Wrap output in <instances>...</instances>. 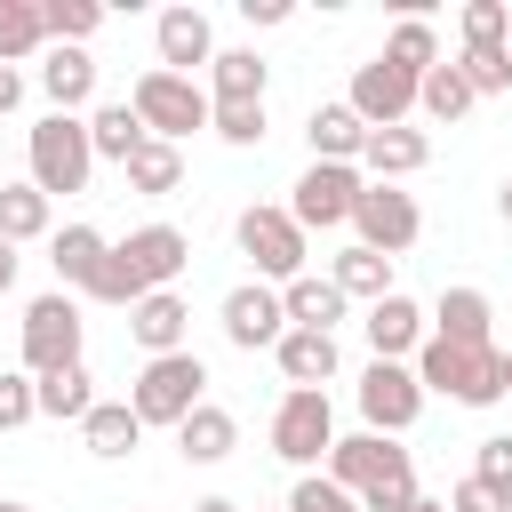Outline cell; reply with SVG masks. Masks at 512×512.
I'll return each instance as SVG.
<instances>
[{
	"instance_id": "6da1fadb",
	"label": "cell",
	"mask_w": 512,
	"mask_h": 512,
	"mask_svg": "<svg viewBox=\"0 0 512 512\" xmlns=\"http://www.w3.org/2000/svg\"><path fill=\"white\" fill-rule=\"evenodd\" d=\"M184 264H192V240H184L176 224H144V232H128V240L104 256V272H96V288H88V296H96V304H128V312H136V304H144V296H160Z\"/></svg>"
},
{
	"instance_id": "7a4b0ae2",
	"label": "cell",
	"mask_w": 512,
	"mask_h": 512,
	"mask_svg": "<svg viewBox=\"0 0 512 512\" xmlns=\"http://www.w3.org/2000/svg\"><path fill=\"white\" fill-rule=\"evenodd\" d=\"M416 384H424V392H448L456 408H496V400L512 392V352L424 336V352H416Z\"/></svg>"
},
{
	"instance_id": "3957f363",
	"label": "cell",
	"mask_w": 512,
	"mask_h": 512,
	"mask_svg": "<svg viewBox=\"0 0 512 512\" xmlns=\"http://www.w3.org/2000/svg\"><path fill=\"white\" fill-rule=\"evenodd\" d=\"M328 480L352 488L360 512H400V504L416 496V464H408V448L384 440V432H352V440H336V448H328Z\"/></svg>"
},
{
	"instance_id": "277c9868",
	"label": "cell",
	"mask_w": 512,
	"mask_h": 512,
	"mask_svg": "<svg viewBox=\"0 0 512 512\" xmlns=\"http://www.w3.org/2000/svg\"><path fill=\"white\" fill-rule=\"evenodd\" d=\"M24 160H32V184L56 200V192H88V168H96V144H88V120H72V112H48V120H32V136H24Z\"/></svg>"
},
{
	"instance_id": "5b68a950",
	"label": "cell",
	"mask_w": 512,
	"mask_h": 512,
	"mask_svg": "<svg viewBox=\"0 0 512 512\" xmlns=\"http://www.w3.org/2000/svg\"><path fill=\"white\" fill-rule=\"evenodd\" d=\"M200 400H208V368H200V352H160V360H144L136 384H128V408H136L144 424H168V432H176Z\"/></svg>"
},
{
	"instance_id": "8992f818",
	"label": "cell",
	"mask_w": 512,
	"mask_h": 512,
	"mask_svg": "<svg viewBox=\"0 0 512 512\" xmlns=\"http://www.w3.org/2000/svg\"><path fill=\"white\" fill-rule=\"evenodd\" d=\"M128 104H136V120H144V136H160V144H184L192 128H208V112H216V96H200V80H184V72H136V88H128Z\"/></svg>"
},
{
	"instance_id": "52a82bcc",
	"label": "cell",
	"mask_w": 512,
	"mask_h": 512,
	"mask_svg": "<svg viewBox=\"0 0 512 512\" xmlns=\"http://www.w3.org/2000/svg\"><path fill=\"white\" fill-rule=\"evenodd\" d=\"M232 240H240V256L272 280V288H288V280H304V256H312V232L288 216V208H240V224H232Z\"/></svg>"
},
{
	"instance_id": "ba28073f",
	"label": "cell",
	"mask_w": 512,
	"mask_h": 512,
	"mask_svg": "<svg viewBox=\"0 0 512 512\" xmlns=\"http://www.w3.org/2000/svg\"><path fill=\"white\" fill-rule=\"evenodd\" d=\"M360 192H368V176H360V168H344V160H312V168L296 176L288 216H296L304 232H336V224H352Z\"/></svg>"
},
{
	"instance_id": "9c48e42d",
	"label": "cell",
	"mask_w": 512,
	"mask_h": 512,
	"mask_svg": "<svg viewBox=\"0 0 512 512\" xmlns=\"http://www.w3.org/2000/svg\"><path fill=\"white\" fill-rule=\"evenodd\" d=\"M80 360V304L56 288V296H32L24 304V376H56Z\"/></svg>"
},
{
	"instance_id": "30bf717a",
	"label": "cell",
	"mask_w": 512,
	"mask_h": 512,
	"mask_svg": "<svg viewBox=\"0 0 512 512\" xmlns=\"http://www.w3.org/2000/svg\"><path fill=\"white\" fill-rule=\"evenodd\" d=\"M416 416H424V384H416V368H408V360H368V376H360V424L384 432V440H400Z\"/></svg>"
},
{
	"instance_id": "8fae6325",
	"label": "cell",
	"mask_w": 512,
	"mask_h": 512,
	"mask_svg": "<svg viewBox=\"0 0 512 512\" xmlns=\"http://www.w3.org/2000/svg\"><path fill=\"white\" fill-rule=\"evenodd\" d=\"M328 448H336V408H328V392H280V408H272V456L320 464Z\"/></svg>"
},
{
	"instance_id": "7c38bea8",
	"label": "cell",
	"mask_w": 512,
	"mask_h": 512,
	"mask_svg": "<svg viewBox=\"0 0 512 512\" xmlns=\"http://www.w3.org/2000/svg\"><path fill=\"white\" fill-rule=\"evenodd\" d=\"M416 88H424L416 72H400L392 56H376V64H360V72H352V96H344V104H352L368 128H408V112H416Z\"/></svg>"
},
{
	"instance_id": "4fadbf2b",
	"label": "cell",
	"mask_w": 512,
	"mask_h": 512,
	"mask_svg": "<svg viewBox=\"0 0 512 512\" xmlns=\"http://www.w3.org/2000/svg\"><path fill=\"white\" fill-rule=\"evenodd\" d=\"M352 224H360V248H376V256H400V248H416V232H424L416 200L392 192V184H368L360 208H352Z\"/></svg>"
},
{
	"instance_id": "5bb4252c",
	"label": "cell",
	"mask_w": 512,
	"mask_h": 512,
	"mask_svg": "<svg viewBox=\"0 0 512 512\" xmlns=\"http://www.w3.org/2000/svg\"><path fill=\"white\" fill-rule=\"evenodd\" d=\"M224 336H232L240 352L280 344V336H288V304H280V288H272V280H240V288L224 296Z\"/></svg>"
},
{
	"instance_id": "9a60e30c",
	"label": "cell",
	"mask_w": 512,
	"mask_h": 512,
	"mask_svg": "<svg viewBox=\"0 0 512 512\" xmlns=\"http://www.w3.org/2000/svg\"><path fill=\"white\" fill-rule=\"evenodd\" d=\"M368 344H376V360H408V352H424V336H432V320H424V304L416 296H384V304H368Z\"/></svg>"
},
{
	"instance_id": "2e32d148",
	"label": "cell",
	"mask_w": 512,
	"mask_h": 512,
	"mask_svg": "<svg viewBox=\"0 0 512 512\" xmlns=\"http://www.w3.org/2000/svg\"><path fill=\"white\" fill-rule=\"evenodd\" d=\"M152 40H160V72H184L192 80V64H216V32H208L200 8H168L152 24Z\"/></svg>"
},
{
	"instance_id": "e0dca14e",
	"label": "cell",
	"mask_w": 512,
	"mask_h": 512,
	"mask_svg": "<svg viewBox=\"0 0 512 512\" xmlns=\"http://www.w3.org/2000/svg\"><path fill=\"white\" fill-rule=\"evenodd\" d=\"M128 336H136L152 360H160V352H192V344H184V336H192V304H184L176 288H160V296H144V304L128 312Z\"/></svg>"
},
{
	"instance_id": "ac0fdd59",
	"label": "cell",
	"mask_w": 512,
	"mask_h": 512,
	"mask_svg": "<svg viewBox=\"0 0 512 512\" xmlns=\"http://www.w3.org/2000/svg\"><path fill=\"white\" fill-rule=\"evenodd\" d=\"M272 360H280L288 392H320V384L336 376V336H328V328H288V336L272 344Z\"/></svg>"
},
{
	"instance_id": "d6986e66",
	"label": "cell",
	"mask_w": 512,
	"mask_h": 512,
	"mask_svg": "<svg viewBox=\"0 0 512 512\" xmlns=\"http://www.w3.org/2000/svg\"><path fill=\"white\" fill-rule=\"evenodd\" d=\"M424 160H432V136H424V128H368L360 176H368V184H392V176H416Z\"/></svg>"
},
{
	"instance_id": "ffe728a7",
	"label": "cell",
	"mask_w": 512,
	"mask_h": 512,
	"mask_svg": "<svg viewBox=\"0 0 512 512\" xmlns=\"http://www.w3.org/2000/svg\"><path fill=\"white\" fill-rule=\"evenodd\" d=\"M304 136H312V160H344V168H360V152H368V120H360L352 104H312Z\"/></svg>"
},
{
	"instance_id": "44dd1931",
	"label": "cell",
	"mask_w": 512,
	"mask_h": 512,
	"mask_svg": "<svg viewBox=\"0 0 512 512\" xmlns=\"http://www.w3.org/2000/svg\"><path fill=\"white\" fill-rule=\"evenodd\" d=\"M104 256H112V240H104L96 224H64V232H48V264H56L64 288H96Z\"/></svg>"
},
{
	"instance_id": "7402d4cb",
	"label": "cell",
	"mask_w": 512,
	"mask_h": 512,
	"mask_svg": "<svg viewBox=\"0 0 512 512\" xmlns=\"http://www.w3.org/2000/svg\"><path fill=\"white\" fill-rule=\"evenodd\" d=\"M176 448H184V464H224V456L240 448V424H232V408L200 400V408L176 424Z\"/></svg>"
},
{
	"instance_id": "603a6c76",
	"label": "cell",
	"mask_w": 512,
	"mask_h": 512,
	"mask_svg": "<svg viewBox=\"0 0 512 512\" xmlns=\"http://www.w3.org/2000/svg\"><path fill=\"white\" fill-rule=\"evenodd\" d=\"M280 304H288V328H328V336H336V320H344V304H352V296H344L328 272H304V280H288V288H280Z\"/></svg>"
},
{
	"instance_id": "cb8c5ba5",
	"label": "cell",
	"mask_w": 512,
	"mask_h": 512,
	"mask_svg": "<svg viewBox=\"0 0 512 512\" xmlns=\"http://www.w3.org/2000/svg\"><path fill=\"white\" fill-rule=\"evenodd\" d=\"M328 280L352 296V304H384L392 296V256H376V248H344V256H328Z\"/></svg>"
},
{
	"instance_id": "d4e9b609",
	"label": "cell",
	"mask_w": 512,
	"mask_h": 512,
	"mask_svg": "<svg viewBox=\"0 0 512 512\" xmlns=\"http://www.w3.org/2000/svg\"><path fill=\"white\" fill-rule=\"evenodd\" d=\"M40 88H48V104H56V112H80V104L96 96V64H88V48H48Z\"/></svg>"
},
{
	"instance_id": "484cf974",
	"label": "cell",
	"mask_w": 512,
	"mask_h": 512,
	"mask_svg": "<svg viewBox=\"0 0 512 512\" xmlns=\"http://www.w3.org/2000/svg\"><path fill=\"white\" fill-rule=\"evenodd\" d=\"M88 144H96V160H120V168H128V160L144 152L136 104H128V96H120V104H96V112H88Z\"/></svg>"
},
{
	"instance_id": "4316f807",
	"label": "cell",
	"mask_w": 512,
	"mask_h": 512,
	"mask_svg": "<svg viewBox=\"0 0 512 512\" xmlns=\"http://www.w3.org/2000/svg\"><path fill=\"white\" fill-rule=\"evenodd\" d=\"M488 296L480 288H440V304H432V336H448V344H488Z\"/></svg>"
},
{
	"instance_id": "83f0119b",
	"label": "cell",
	"mask_w": 512,
	"mask_h": 512,
	"mask_svg": "<svg viewBox=\"0 0 512 512\" xmlns=\"http://www.w3.org/2000/svg\"><path fill=\"white\" fill-rule=\"evenodd\" d=\"M80 440H88V456H128V448L144 440V416H136L128 400H96L88 424H80Z\"/></svg>"
},
{
	"instance_id": "f1b7e54d",
	"label": "cell",
	"mask_w": 512,
	"mask_h": 512,
	"mask_svg": "<svg viewBox=\"0 0 512 512\" xmlns=\"http://www.w3.org/2000/svg\"><path fill=\"white\" fill-rule=\"evenodd\" d=\"M208 72H216V104H264V72H272V64H264L256 48H216Z\"/></svg>"
},
{
	"instance_id": "f546056e",
	"label": "cell",
	"mask_w": 512,
	"mask_h": 512,
	"mask_svg": "<svg viewBox=\"0 0 512 512\" xmlns=\"http://www.w3.org/2000/svg\"><path fill=\"white\" fill-rule=\"evenodd\" d=\"M120 176H128V192H144V200H168V192L184 184V152H176V144H160V136H144V152H136Z\"/></svg>"
},
{
	"instance_id": "4dcf8cb0",
	"label": "cell",
	"mask_w": 512,
	"mask_h": 512,
	"mask_svg": "<svg viewBox=\"0 0 512 512\" xmlns=\"http://www.w3.org/2000/svg\"><path fill=\"white\" fill-rule=\"evenodd\" d=\"M0 240H48V192L24 176V184H0Z\"/></svg>"
},
{
	"instance_id": "1f68e13d",
	"label": "cell",
	"mask_w": 512,
	"mask_h": 512,
	"mask_svg": "<svg viewBox=\"0 0 512 512\" xmlns=\"http://www.w3.org/2000/svg\"><path fill=\"white\" fill-rule=\"evenodd\" d=\"M32 384H40V416H56V424H88L96 392H88V368H80V360L56 368V376H32Z\"/></svg>"
},
{
	"instance_id": "d6a6232c",
	"label": "cell",
	"mask_w": 512,
	"mask_h": 512,
	"mask_svg": "<svg viewBox=\"0 0 512 512\" xmlns=\"http://www.w3.org/2000/svg\"><path fill=\"white\" fill-rule=\"evenodd\" d=\"M40 40H48V16H40V0H0V64H24Z\"/></svg>"
},
{
	"instance_id": "836d02e7",
	"label": "cell",
	"mask_w": 512,
	"mask_h": 512,
	"mask_svg": "<svg viewBox=\"0 0 512 512\" xmlns=\"http://www.w3.org/2000/svg\"><path fill=\"white\" fill-rule=\"evenodd\" d=\"M384 56H392L400 72H416V80H424V72L440 64V32H432L424 16H400V24H392V40H384Z\"/></svg>"
},
{
	"instance_id": "e575fe53",
	"label": "cell",
	"mask_w": 512,
	"mask_h": 512,
	"mask_svg": "<svg viewBox=\"0 0 512 512\" xmlns=\"http://www.w3.org/2000/svg\"><path fill=\"white\" fill-rule=\"evenodd\" d=\"M416 104H424L432 120H448V128H456V120L472 112V80H464L456 64H432V72H424V88H416Z\"/></svg>"
},
{
	"instance_id": "d590c367",
	"label": "cell",
	"mask_w": 512,
	"mask_h": 512,
	"mask_svg": "<svg viewBox=\"0 0 512 512\" xmlns=\"http://www.w3.org/2000/svg\"><path fill=\"white\" fill-rule=\"evenodd\" d=\"M40 16H48V40H56V48H80V40L104 24L96 0H40Z\"/></svg>"
},
{
	"instance_id": "8d00e7d4",
	"label": "cell",
	"mask_w": 512,
	"mask_h": 512,
	"mask_svg": "<svg viewBox=\"0 0 512 512\" xmlns=\"http://www.w3.org/2000/svg\"><path fill=\"white\" fill-rule=\"evenodd\" d=\"M464 48H512V8L504 0H464Z\"/></svg>"
},
{
	"instance_id": "74e56055",
	"label": "cell",
	"mask_w": 512,
	"mask_h": 512,
	"mask_svg": "<svg viewBox=\"0 0 512 512\" xmlns=\"http://www.w3.org/2000/svg\"><path fill=\"white\" fill-rule=\"evenodd\" d=\"M456 72L472 80V96H504V88H512V48H464Z\"/></svg>"
},
{
	"instance_id": "f35d334b",
	"label": "cell",
	"mask_w": 512,
	"mask_h": 512,
	"mask_svg": "<svg viewBox=\"0 0 512 512\" xmlns=\"http://www.w3.org/2000/svg\"><path fill=\"white\" fill-rule=\"evenodd\" d=\"M288 512H360V496H352V488H336L328 472H304V480L288 488Z\"/></svg>"
},
{
	"instance_id": "ab89813d",
	"label": "cell",
	"mask_w": 512,
	"mask_h": 512,
	"mask_svg": "<svg viewBox=\"0 0 512 512\" xmlns=\"http://www.w3.org/2000/svg\"><path fill=\"white\" fill-rule=\"evenodd\" d=\"M208 128H216L224 144H264V104H216Z\"/></svg>"
},
{
	"instance_id": "60d3db41",
	"label": "cell",
	"mask_w": 512,
	"mask_h": 512,
	"mask_svg": "<svg viewBox=\"0 0 512 512\" xmlns=\"http://www.w3.org/2000/svg\"><path fill=\"white\" fill-rule=\"evenodd\" d=\"M32 416H40V384L32 376H0V432H16Z\"/></svg>"
},
{
	"instance_id": "b9f144b4",
	"label": "cell",
	"mask_w": 512,
	"mask_h": 512,
	"mask_svg": "<svg viewBox=\"0 0 512 512\" xmlns=\"http://www.w3.org/2000/svg\"><path fill=\"white\" fill-rule=\"evenodd\" d=\"M472 480H488V488H504V496H512V440H504V432H496V440H480Z\"/></svg>"
},
{
	"instance_id": "7bdbcfd3",
	"label": "cell",
	"mask_w": 512,
	"mask_h": 512,
	"mask_svg": "<svg viewBox=\"0 0 512 512\" xmlns=\"http://www.w3.org/2000/svg\"><path fill=\"white\" fill-rule=\"evenodd\" d=\"M448 512H512V496H504V488H488V480H456Z\"/></svg>"
},
{
	"instance_id": "ee69618b",
	"label": "cell",
	"mask_w": 512,
	"mask_h": 512,
	"mask_svg": "<svg viewBox=\"0 0 512 512\" xmlns=\"http://www.w3.org/2000/svg\"><path fill=\"white\" fill-rule=\"evenodd\" d=\"M248 24H288V0H240Z\"/></svg>"
},
{
	"instance_id": "f6af8a7d",
	"label": "cell",
	"mask_w": 512,
	"mask_h": 512,
	"mask_svg": "<svg viewBox=\"0 0 512 512\" xmlns=\"http://www.w3.org/2000/svg\"><path fill=\"white\" fill-rule=\"evenodd\" d=\"M16 104H24V72H16V64H0V120H8Z\"/></svg>"
},
{
	"instance_id": "bcb514c9",
	"label": "cell",
	"mask_w": 512,
	"mask_h": 512,
	"mask_svg": "<svg viewBox=\"0 0 512 512\" xmlns=\"http://www.w3.org/2000/svg\"><path fill=\"white\" fill-rule=\"evenodd\" d=\"M8 288H16V248L0 240V296H8Z\"/></svg>"
},
{
	"instance_id": "7dc6e473",
	"label": "cell",
	"mask_w": 512,
	"mask_h": 512,
	"mask_svg": "<svg viewBox=\"0 0 512 512\" xmlns=\"http://www.w3.org/2000/svg\"><path fill=\"white\" fill-rule=\"evenodd\" d=\"M192 512H240V504H232V496H200Z\"/></svg>"
},
{
	"instance_id": "c3c4849f",
	"label": "cell",
	"mask_w": 512,
	"mask_h": 512,
	"mask_svg": "<svg viewBox=\"0 0 512 512\" xmlns=\"http://www.w3.org/2000/svg\"><path fill=\"white\" fill-rule=\"evenodd\" d=\"M400 512H448V504H432V496H408V504H400Z\"/></svg>"
},
{
	"instance_id": "681fc988",
	"label": "cell",
	"mask_w": 512,
	"mask_h": 512,
	"mask_svg": "<svg viewBox=\"0 0 512 512\" xmlns=\"http://www.w3.org/2000/svg\"><path fill=\"white\" fill-rule=\"evenodd\" d=\"M496 208H504V224H512V176H504V192H496Z\"/></svg>"
},
{
	"instance_id": "f907efd6",
	"label": "cell",
	"mask_w": 512,
	"mask_h": 512,
	"mask_svg": "<svg viewBox=\"0 0 512 512\" xmlns=\"http://www.w3.org/2000/svg\"><path fill=\"white\" fill-rule=\"evenodd\" d=\"M0 512H32V504H0Z\"/></svg>"
},
{
	"instance_id": "816d5d0a",
	"label": "cell",
	"mask_w": 512,
	"mask_h": 512,
	"mask_svg": "<svg viewBox=\"0 0 512 512\" xmlns=\"http://www.w3.org/2000/svg\"><path fill=\"white\" fill-rule=\"evenodd\" d=\"M120 512H136V504H120Z\"/></svg>"
}]
</instances>
